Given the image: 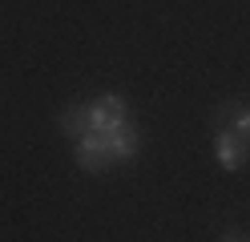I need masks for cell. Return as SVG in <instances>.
<instances>
[{
    "label": "cell",
    "mask_w": 250,
    "mask_h": 242,
    "mask_svg": "<svg viewBox=\"0 0 250 242\" xmlns=\"http://www.w3.org/2000/svg\"><path fill=\"white\" fill-rule=\"evenodd\" d=\"M218 242H250V234H246V230H226Z\"/></svg>",
    "instance_id": "277c9868"
},
{
    "label": "cell",
    "mask_w": 250,
    "mask_h": 242,
    "mask_svg": "<svg viewBox=\"0 0 250 242\" xmlns=\"http://www.w3.org/2000/svg\"><path fill=\"white\" fill-rule=\"evenodd\" d=\"M214 161H218V166H222L226 174L242 170L246 161H250V141L238 133V129L218 125V129H214Z\"/></svg>",
    "instance_id": "7a4b0ae2"
},
{
    "label": "cell",
    "mask_w": 250,
    "mask_h": 242,
    "mask_svg": "<svg viewBox=\"0 0 250 242\" xmlns=\"http://www.w3.org/2000/svg\"><path fill=\"white\" fill-rule=\"evenodd\" d=\"M57 129L73 141V161L85 174H105V170H113V166H125V161H133L137 150H142L137 125H125V129H117V133H97V129H85L65 109L57 117Z\"/></svg>",
    "instance_id": "6da1fadb"
},
{
    "label": "cell",
    "mask_w": 250,
    "mask_h": 242,
    "mask_svg": "<svg viewBox=\"0 0 250 242\" xmlns=\"http://www.w3.org/2000/svg\"><path fill=\"white\" fill-rule=\"evenodd\" d=\"M218 121H226L230 129H238V133L250 141V105H230V109L218 113Z\"/></svg>",
    "instance_id": "3957f363"
}]
</instances>
